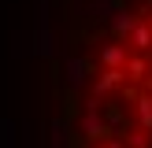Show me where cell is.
Instances as JSON below:
<instances>
[{
  "label": "cell",
  "mask_w": 152,
  "mask_h": 148,
  "mask_svg": "<svg viewBox=\"0 0 152 148\" xmlns=\"http://www.w3.org/2000/svg\"><path fill=\"white\" fill-rule=\"evenodd\" d=\"M104 67H123V48L119 44H104Z\"/></svg>",
  "instance_id": "cell-1"
}]
</instances>
